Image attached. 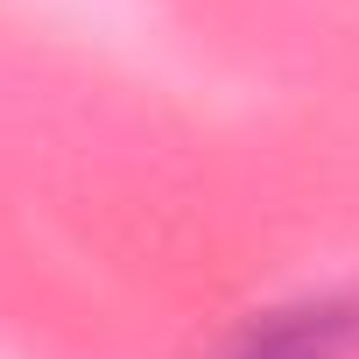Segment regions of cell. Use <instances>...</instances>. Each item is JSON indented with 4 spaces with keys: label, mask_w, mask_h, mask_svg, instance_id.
Masks as SVG:
<instances>
[{
    "label": "cell",
    "mask_w": 359,
    "mask_h": 359,
    "mask_svg": "<svg viewBox=\"0 0 359 359\" xmlns=\"http://www.w3.org/2000/svg\"><path fill=\"white\" fill-rule=\"evenodd\" d=\"M359 352V303H303L261 317L233 359H352Z\"/></svg>",
    "instance_id": "6da1fadb"
}]
</instances>
